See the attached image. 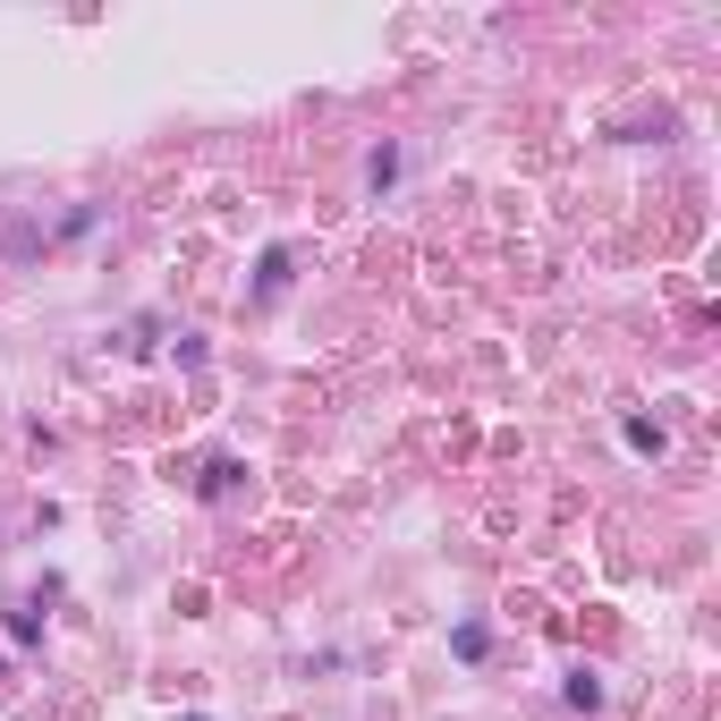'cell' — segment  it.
I'll list each match as a JSON object with an SVG mask.
<instances>
[{"mask_svg":"<svg viewBox=\"0 0 721 721\" xmlns=\"http://www.w3.org/2000/svg\"><path fill=\"white\" fill-rule=\"evenodd\" d=\"M365 179H374V187H391V179H399V145H374V153H365Z\"/></svg>","mask_w":721,"mask_h":721,"instance_id":"obj_1","label":"cell"},{"mask_svg":"<svg viewBox=\"0 0 721 721\" xmlns=\"http://www.w3.org/2000/svg\"><path fill=\"white\" fill-rule=\"evenodd\" d=\"M281 289H289V255L272 247V255H263V281H255V297H281Z\"/></svg>","mask_w":721,"mask_h":721,"instance_id":"obj_2","label":"cell"},{"mask_svg":"<svg viewBox=\"0 0 721 721\" xmlns=\"http://www.w3.org/2000/svg\"><path fill=\"white\" fill-rule=\"evenodd\" d=\"M569 705H577V713H594V705H603V679H594V671H569Z\"/></svg>","mask_w":721,"mask_h":721,"instance_id":"obj_3","label":"cell"},{"mask_svg":"<svg viewBox=\"0 0 721 721\" xmlns=\"http://www.w3.org/2000/svg\"><path fill=\"white\" fill-rule=\"evenodd\" d=\"M628 450H645V459H662V425H645V416H628Z\"/></svg>","mask_w":721,"mask_h":721,"instance_id":"obj_4","label":"cell"},{"mask_svg":"<svg viewBox=\"0 0 721 721\" xmlns=\"http://www.w3.org/2000/svg\"><path fill=\"white\" fill-rule=\"evenodd\" d=\"M450 654H459V662H476V654H484V620H459V637H450Z\"/></svg>","mask_w":721,"mask_h":721,"instance_id":"obj_5","label":"cell"}]
</instances>
